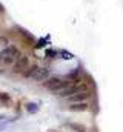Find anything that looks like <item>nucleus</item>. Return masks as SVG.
<instances>
[{"mask_svg":"<svg viewBox=\"0 0 123 132\" xmlns=\"http://www.w3.org/2000/svg\"><path fill=\"white\" fill-rule=\"evenodd\" d=\"M37 68H39V66L32 63V65H29V66H28V68H26V69H25V71H23V72L20 74V75H22L23 78H31V77H32V74L35 72V69H37Z\"/></svg>","mask_w":123,"mask_h":132,"instance_id":"obj_8","label":"nucleus"},{"mask_svg":"<svg viewBox=\"0 0 123 132\" xmlns=\"http://www.w3.org/2000/svg\"><path fill=\"white\" fill-rule=\"evenodd\" d=\"M8 125H9V123H6V121H5V123H0V132H2V129L5 131V129L8 128Z\"/></svg>","mask_w":123,"mask_h":132,"instance_id":"obj_12","label":"nucleus"},{"mask_svg":"<svg viewBox=\"0 0 123 132\" xmlns=\"http://www.w3.org/2000/svg\"><path fill=\"white\" fill-rule=\"evenodd\" d=\"M49 75H51V72H49V69H48V68H40V66H39V68L35 69V72L32 74V77H31V78H32L34 81L43 83Z\"/></svg>","mask_w":123,"mask_h":132,"instance_id":"obj_4","label":"nucleus"},{"mask_svg":"<svg viewBox=\"0 0 123 132\" xmlns=\"http://www.w3.org/2000/svg\"><path fill=\"white\" fill-rule=\"evenodd\" d=\"M0 43H3V48H5V46L9 45V38L6 35H0Z\"/></svg>","mask_w":123,"mask_h":132,"instance_id":"obj_11","label":"nucleus"},{"mask_svg":"<svg viewBox=\"0 0 123 132\" xmlns=\"http://www.w3.org/2000/svg\"><path fill=\"white\" fill-rule=\"evenodd\" d=\"M68 128L69 129H72V131L75 132H86V126H83V125H80V123H68Z\"/></svg>","mask_w":123,"mask_h":132,"instance_id":"obj_9","label":"nucleus"},{"mask_svg":"<svg viewBox=\"0 0 123 132\" xmlns=\"http://www.w3.org/2000/svg\"><path fill=\"white\" fill-rule=\"evenodd\" d=\"M20 55H22V52H20V49H19L16 45H8V46H5V48L0 51V63H2V60L6 59V57H16V59H19Z\"/></svg>","mask_w":123,"mask_h":132,"instance_id":"obj_3","label":"nucleus"},{"mask_svg":"<svg viewBox=\"0 0 123 132\" xmlns=\"http://www.w3.org/2000/svg\"><path fill=\"white\" fill-rule=\"evenodd\" d=\"M25 109H26V112L28 114H37L39 112V109H40V106H39V103H35V101H28L26 103V106H25Z\"/></svg>","mask_w":123,"mask_h":132,"instance_id":"obj_7","label":"nucleus"},{"mask_svg":"<svg viewBox=\"0 0 123 132\" xmlns=\"http://www.w3.org/2000/svg\"><path fill=\"white\" fill-rule=\"evenodd\" d=\"M88 108H89L88 101H79V103L68 104V111H71V112H85V111H88Z\"/></svg>","mask_w":123,"mask_h":132,"instance_id":"obj_6","label":"nucleus"},{"mask_svg":"<svg viewBox=\"0 0 123 132\" xmlns=\"http://www.w3.org/2000/svg\"><path fill=\"white\" fill-rule=\"evenodd\" d=\"M29 65H31L29 55H28V54H22V55L16 60V63L11 66V72H12L14 75H16V74H22Z\"/></svg>","mask_w":123,"mask_h":132,"instance_id":"obj_2","label":"nucleus"},{"mask_svg":"<svg viewBox=\"0 0 123 132\" xmlns=\"http://www.w3.org/2000/svg\"><path fill=\"white\" fill-rule=\"evenodd\" d=\"M0 101L3 103V104H9L12 98H11V95L9 94H6V92H0Z\"/></svg>","mask_w":123,"mask_h":132,"instance_id":"obj_10","label":"nucleus"},{"mask_svg":"<svg viewBox=\"0 0 123 132\" xmlns=\"http://www.w3.org/2000/svg\"><path fill=\"white\" fill-rule=\"evenodd\" d=\"M91 97V91H83V92H77L71 97H68V103H79V101H88V98Z\"/></svg>","mask_w":123,"mask_h":132,"instance_id":"obj_5","label":"nucleus"},{"mask_svg":"<svg viewBox=\"0 0 123 132\" xmlns=\"http://www.w3.org/2000/svg\"><path fill=\"white\" fill-rule=\"evenodd\" d=\"M71 81L66 78V77H59V75H49L45 81H43V86L45 89H48L49 92L52 94H57L59 91H62L63 88L69 86Z\"/></svg>","mask_w":123,"mask_h":132,"instance_id":"obj_1","label":"nucleus"}]
</instances>
